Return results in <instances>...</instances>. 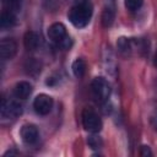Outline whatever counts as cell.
<instances>
[{
    "label": "cell",
    "mask_w": 157,
    "mask_h": 157,
    "mask_svg": "<svg viewBox=\"0 0 157 157\" xmlns=\"http://www.w3.org/2000/svg\"><path fill=\"white\" fill-rule=\"evenodd\" d=\"M23 43H25V47H26L27 50L34 52L40 47V37H39V34L37 32L29 31V32H27L25 34Z\"/></svg>",
    "instance_id": "obj_9"
},
{
    "label": "cell",
    "mask_w": 157,
    "mask_h": 157,
    "mask_svg": "<svg viewBox=\"0 0 157 157\" xmlns=\"http://www.w3.org/2000/svg\"><path fill=\"white\" fill-rule=\"evenodd\" d=\"M87 145L92 150H99L103 146V140L99 135H96V132H92V135L87 137Z\"/></svg>",
    "instance_id": "obj_15"
},
{
    "label": "cell",
    "mask_w": 157,
    "mask_h": 157,
    "mask_svg": "<svg viewBox=\"0 0 157 157\" xmlns=\"http://www.w3.org/2000/svg\"><path fill=\"white\" fill-rule=\"evenodd\" d=\"M142 4H144V0H125V7L131 12L140 10Z\"/></svg>",
    "instance_id": "obj_17"
},
{
    "label": "cell",
    "mask_w": 157,
    "mask_h": 157,
    "mask_svg": "<svg viewBox=\"0 0 157 157\" xmlns=\"http://www.w3.org/2000/svg\"><path fill=\"white\" fill-rule=\"evenodd\" d=\"M21 139L27 145H34L39 139V131L33 124H25L21 128Z\"/></svg>",
    "instance_id": "obj_8"
},
{
    "label": "cell",
    "mask_w": 157,
    "mask_h": 157,
    "mask_svg": "<svg viewBox=\"0 0 157 157\" xmlns=\"http://www.w3.org/2000/svg\"><path fill=\"white\" fill-rule=\"evenodd\" d=\"M110 92H112V88H110V83L108 82V80H105L102 76L94 77L92 80L91 93L97 103H101V104L107 103V101L110 96Z\"/></svg>",
    "instance_id": "obj_2"
},
{
    "label": "cell",
    "mask_w": 157,
    "mask_h": 157,
    "mask_svg": "<svg viewBox=\"0 0 157 157\" xmlns=\"http://www.w3.org/2000/svg\"><path fill=\"white\" fill-rule=\"evenodd\" d=\"M17 155H18V152H17V151H15V150H10V151L5 152L2 157H9V156H17Z\"/></svg>",
    "instance_id": "obj_20"
},
{
    "label": "cell",
    "mask_w": 157,
    "mask_h": 157,
    "mask_svg": "<svg viewBox=\"0 0 157 157\" xmlns=\"http://www.w3.org/2000/svg\"><path fill=\"white\" fill-rule=\"evenodd\" d=\"M140 155H141L142 157H151V156H152V151H151V148H150L148 146L142 145V146L140 147Z\"/></svg>",
    "instance_id": "obj_18"
},
{
    "label": "cell",
    "mask_w": 157,
    "mask_h": 157,
    "mask_svg": "<svg viewBox=\"0 0 157 157\" xmlns=\"http://www.w3.org/2000/svg\"><path fill=\"white\" fill-rule=\"evenodd\" d=\"M151 124L155 128V130H157V108H155V110L151 115Z\"/></svg>",
    "instance_id": "obj_19"
},
{
    "label": "cell",
    "mask_w": 157,
    "mask_h": 157,
    "mask_svg": "<svg viewBox=\"0 0 157 157\" xmlns=\"http://www.w3.org/2000/svg\"><path fill=\"white\" fill-rule=\"evenodd\" d=\"M53 98L48 94H38L33 101V108L39 115H48L53 109Z\"/></svg>",
    "instance_id": "obj_6"
},
{
    "label": "cell",
    "mask_w": 157,
    "mask_h": 157,
    "mask_svg": "<svg viewBox=\"0 0 157 157\" xmlns=\"http://www.w3.org/2000/svg\"><path fill=\"white\" fill-rule=\"evenodd\" d=\"M153 65L157 67V52H156V54H155V56H153Z\"/></svg>",
    "instance_id": "obj_21"
},
{
    "label": "cell",
    "mask_w": 157,
    "mask_h": 157,
    "mask_svg": "<svg viewBox=\"0 0 157 157\" xmlns=\"http://www.w3.org/2000/svg\"><path fill=\"white\" fill-rule=\"evenodd\" d=\"M93 7L88 0H81L74 7H71L69 12V20L76 28L86 27L92 17Z\"/></svg>",
    "instance_id": "obj_1"
},
{
    "label": "cell",
    "mask_w": 157,
    "mask_h": 157,
    "mask_svg": "<svg viewBox=\"0 0 157 157\" xmlns=\"http://www.w3.org/2000/svg\"><path fill=\"white\" fill-rule=\"evenodd\" d=\"M1 4L5 10L12 12H20L22 9V0H1Z\"/></svg>",
    "instance_id": "obj_14"
},
{
    "label": "cell",
    "mask_w": 157,
    "mask_h": 157,
    "mask_svg": "<svg viewBox=\"0 0 157 157\" xmlns=\"http://www.w3.org/2000/svg\"><path fill=\"white\" fill-rule=\"evenodd\" d=\"M115 20V6L114 4L110 1L105 5L103 12H102V25L105 28H109Z\"/></svg>",
    "instance_id": "obj_10"
},
{
    "label": "cell",
    "mask_w": 157,
    "mask_h": 157,
    "mask_svg": "<svg viewBox=\"0 0 157 157\" xmlns=\"http://www.w3.org/2000/svg\"><path fill=\"white\" fill-rule=\"evenodd\" d=\"M81 118H82V125H83V128L87 131L96 132V134L101 131V129H102V120H101L99 115L94 110L88 109V108L83 109Z\"/></svg>",
    "instance_id": "obj_4"
},
{
    "label": "cell",
    "mask_w": 157,
    "mask_h": 157,
    "mask_svg": "<svg viewBox=\"0 0 157 157\" xmlns=\"http://www.w3.org/2000/svg\"><path fill=\"white\" fill-rule=\"evenodd\" d=\"M25 67H26L27 74H29V75L36 76V75L40 74V63L36 61L34 59H29V60L27 61V64H26Z\"/></svg>",
    "instance_id": "obj_16"
},
{
    "label": "cell",
    "mask_w": 157,
    "mask_h": 157,
    "mask_svg": "<svg viewBox=\"0 0 157 157\" xmlns=\"http://www.w3.org/2000/svg\"><path fill=\"white\" fill-rule=\"evenodd\" d=\"M17 53V43L12 38H2L0 42V58L11 60Z\"/></svg>",
    "instance_id": "obj_7"
},
{
    "label": "cell",
    "mask_w": 157,
    "mask_h": 157,
    "mask_svg": "<svg viewBox=\"0 0 157 157\" xmlns=\"http://www.w3.org/2000/svg\"><path fill=\"white\" fill-rule=\"evenodd\" d=\"M47 34L52 42H54L55 44H58L61 48H69L71 44V39L67 34L66 27L60 22H55V23L50 25Z\"/></svg>",
    "instance_id": "obj_3"
},
{
    "label": "cell",
    "mask_w": 157,
    "mask_h": 157,
    "mask_svg": "<svg viewBox=\"0 0 157 157\" xmlns=\"http://www.w3.org/2000/svg\"><path fill=\"white\" fill-rule=\"evenodd\" d=\"M32 93V85L27 81H20L13 88V94L18 99H27Z\"/></svg>",
    "instance_id": "obj_11"
},
{
    "label": "cell",
    "mask_w": 157,
    "mask_h": 157,
    "mask_svg": "<svg viewBox=\"0 0 157 157\" xmlns=\"http://www.w3.org/2000/svg\"><path fill=\"white\" fill-rule=\"evenodd\" d=\"M22 104L18 103L17 101L12 99H6L4 98L1 102V108H0V115L2 119H16L22 114Z\"/></svg>",
    "instance_id": "obj_5"
},
{
    "label": "cell",
    "mask_w": 157,
    "mask_h": 157,
    "mask_svg": "<svg viewBox=\"0 0 157 157\" xmlns=\"http://www.w3.org/2000/svg\"><path fill=\"white\" fill-rule=\"evenodd\" d=\"M86 69H87V65H86V61L83 59H76L71 65L72 74L76 77H82L86 72Z\"/></svg>",
    "instance_id": "obj_13"
},
{
    "label": "cell",
    "mask_w": 157,
    "mask_h": 157,
    "mask_svg": "<svg viewBox=\"0 0 157 157\" xmlns=\"http://www.w3.org/2000/svg\"><path fill=\"white\" fill-rule=\"evenodd\" d=\"M17 23V17L16 13L9 10H2L1 11V16H0V27L2 29L5 28H11Z\"/></svg>",
    "instance_id": "obj_12"
}]
</instances>
